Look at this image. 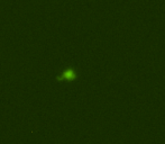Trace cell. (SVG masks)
Wrapping results in <instances>:
<instances>
[{"instance_id":"6da1fadb","label":"cell","mask_w":165,"mask_h":144,"mask_svg":"<svg viewBox=\"0 0 165 144\" xmlns=\"http://www.w3.org/2000/svg\"><path fill=\"white\" fill-rule=\"evenodd\" d=\"M76 78V73L75 71L73 70L72 68H69V69H66V70L63 71L62 76H60V77H57V79L59 80H74Z\"/></svg>"}]
</instances>
